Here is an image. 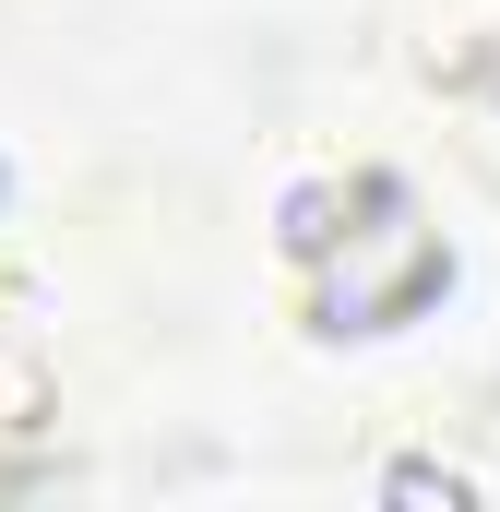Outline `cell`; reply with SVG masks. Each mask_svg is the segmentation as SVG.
Instances as JSON below:
<instances>
[{"mask_svg": "<svg viewBox=\"0 0 500 512\" xmlns=\"http://www.w3.org/2000/svg\"><path fill=\"white\" fill-rule=\"evenodd\" d=\"M334 239H346V274L322 286V334H393L453 286L441 227H417L405 191H381V227H334Z\"/></svg>", "mask_w": 500, "mask_h": 512, "instance_id": "cell-1", "label": "cell"}]
</instances>
